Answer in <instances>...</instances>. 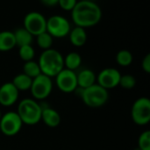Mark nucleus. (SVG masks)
I'll return each mask as SVG.
<instances>
[{
    "mask_svg": "<svg viewBox=\"0 0 150 150\" xmlns=\"http://www.w3.org/2000/svg\"><path fill=\"white\" fill-rule=\"evenodd\" d=\"M71 18L76 26L85 29L99 23L102 18V10L93 1L82 0L77 2L72 10Z\"/></svg>",
    "mask_w": 150,
    "mask_h": 150,
    "instance_id": "1",
    "label": "nucleus"
},
{
    "mask_svg": "<svg viewBox=\"0 0 150 150\" xmlns=\"http://www.w3.org/2000/svg\"><path fill=\"white\" fill-rule=\"evenodd\" d=\"M38 64L41 74L52 78L55 77L64 69L62 54L56 49L50 48L43 50L40 54Z\"/></svg>",
    "mask_w": 150,
    "mask_h": 150,
    "instance_id": "2",
    "label": "nucleus"
},
{
    "mask_svg": "<svg viewBox=\"0 0 150 150\" xmlns=\"http://www.w3.org/2000/svg\"><path fill=\"white\" fill-rule=\"evenodd\" d=\"M42 108L40 105L33 98H24L18 105L17 113L23 124L36 125L41 120Z\"/></svg>",
    "mask_w": 150,
    "mask_h": 150,
    "instance_id": "3",
    "label": "nucleus"
},
{
    "mask_svg": "<svg viewBox=\"0 0 150 150\" xmlns=\"http://www.w3.org/2000/svg\"><path fill=\"white\" fill-rule=\"evenodd\" d=\"M80 97L87 106L99 108L107 102L109 94L107 90L104 89L98 83H95L92 86L83 90Z\"/></svg>",
    "mask_w": 150,
    "mask_h": 150,
    "instance_id": "4",
    "label": "nucleus"
},
{
    "mask_svg": "<svg viewBox=\"0 0 150 150\" xmlns=\"http://www.w3.org/2000/svg\"><path fill=\"white\" fill-rule=\"evenodd\" d=\"M131 116L133 121L140 126H144L150 121V100L149 98H137L132 106Z\"/></svg>",
    "mask_w": 150,
    "mask_h": 150,
    "instance_id": "5",
    "label": "nucleus"
},
{
    "mask_svg": "<svg viewBox=\"0 0 150 150\" xmlns=\"http://www.w3.org/2000/svg\"><path fill=\"white\" fill-rule=\"evenodd\" d=\"M71 30L69 21L63 16L53 15L47 19V32L53 38H64Z\"/></svg>",
    "mask_w": 150,
    "mask_h": 150,
    "instance_id": "6",
    "label": "nucleus"
},
{
    "mask_svg": "<svg viewBox=\"0 0 150 150\" xmlns=\"http://www.w3.org/2000/svg\"><path fill=\"white\" fill-rule=\"evenodd\" d=\"M23 126L17 112H8L2 115L0 120V131L3 134L11 137L19 133Z\"/></svg>",
    "mask_w": 150,
    "mask_h": 150,
    "instance_id": "7",
    "label": "nucleus"
},
{
    "mask_svg": "<svg viewBox=\"0 0 150 150\" xmlns=\"http://www.w3.org/2000/svg\"><path fill=\"white\" fill-rule=\"evenodd\" d=\"M24 28L33 36H38L46 32L47 18L39 11H30L24 18Z\"/></svg>",
    "mask_w": 150,
    "mask_h": 150,
    "instance_id": "8",
    "label": "nucleus"
},
{
    "mask_svg": "<svg viewBox=\"0 0 150 150\" xmlns=\"http://www.w3.org/2000/svg\"><path fill=\"white\" fill-rule=\"evenodd\" d=\"M31 93L35 99L42 100L47 98L52 92L53 82L52 79L43 74L33 79L30 88Z\"/></svg>",
    "mask_w": 150,
    "mask_h": 150,
    "instance_id": "9",
    "label": "nucleus"
},
{
    "mask_svg": "<svg viewBox=\"0 0 150 150\" xmlns=\"http://www.w3.org/2000/svg\"><path fill=\"white\" fill-rule=\"evenodd\" d=\"M55 83L61 91L64 93H71L77 88L76 74L75 71L64 68L55 76Z\"/></svg>",
    "mask_w": 150,
    "mask_h": 150,
    "instance_id": "10",
    "label": "nucleus"
},
{
    "mask_svg": "<svg viewBox=\"0 0 150 150\" xmlns=\"http://www.w3.org/2000/svg\"><path fill=\"white\" fill-rule=\"evenodd\" d=\"M121 77L120 72L114 68H106L99 72L97 76L98 84L105 90L112 89L120 84Z\"/></svg>",
    "mask_w": 150,
    "mask_h": 150,
    "instance_id": "11",
    "label": "nucleus"
},
{
    "mask_svg": "<svg viewBox=\"0 0 150 150\" xmlns=\"http://www.w3.org/2000/svg\"><path fill=\"white\" fill-rule=\"evenodd\" d=\"M19 91L11 82L4 83L0 87V104L5 107L14 105L18 98Z\"/></svg>",
    "mask_w": 150,
    "mask_h": 150,
    "instance_id": "12",
    "label": "nucleus"
},
{
    "mask_svg": "<svg viewBox=\"0 0 150 150\" xmlns=\"http://www.w3.org/2000/svg\"><path fill=\"white\" fill-rule=\"evenodd\" d=\"M77 87L81 89H87L96 83L97 76L91 69H83L76 75Z\"/></svg>",
    "mask_w": 150,
    "mask_h": 150,
    "instance_id": "13",
    "label": "nucleus"
},
{
    "mask_svg": "<svg viewBox=\"0 0 150 150\" xmlns=\"http://www.w3.org/2000/svg\"><path fill=\"white\" fill-rule=\"evenodd\" d=\"M41 120L47 127L54 128V127H56L60 125L61 116L56 110H54L51 107H46V108H42Z\"/></svg>",
    "mask_w": 150,
    "mask_h": 150,
    "instance_id": "14",
    "label": "nucleus"
},
{
    "mask_svg": "<svg viewBox=\"0 0 150 150\" xmlns=\"http://www.w3.org/2000/svg\"><path fill=\"white\" fill-rule=\"evenodd\" d=\"M69 41L75 47H82L87 41V33L84 28L75 26L69 33Z\"/></svg>",
    "mask_w": 150,
    "mask_h": 150,
    "instance_id": "15",
    "label": "nucleus"
},
{
    "mask_svg": "<svg viewBox=\"0 0 150 150\" xmlns=\"http://www.w3.org/2000/svg\"><path fill=\"white\" fill-rule=\"evenodd\" d=\"M16 47V41L13 32H0V52H7Z\"/></svg>",
    "mask_w": 150,
    "mask_h": 150,
    "instance_id": "16",
    "label": "nucleus"
},
{
    "mask_svg": "<svg viewBox=\"0 0 150 150\" xmlns=\"http://www.w3.org/2000/svg\"><path fill=\"white\" fill-rule=\"evenodd\" d=\"M14 33V38L16 41V46L22 47V46H27L32 45V42L33 40V36L24 27L18 28Z\"/></svg>",
    "mask_w": 150,
    "mask_h": 150,
    "instance_id": "17",
    "label": "nucleus"
},
{
    "mask_svg": "<svg viewBox=\"0 0 150 150\" xmlns=\"http://www.w3.org/2000/svg\"><path fill=\"white\" fill-rule=\"evenodd\" d=\"M32 82H33V79L23 73L16 75L11 81L12 84L16 87V89L18 91H24L30 90V88L32 86Z\"/></svg>",
    "mask_w": 150,
    "mask_h": 150,
    "instance_id": "18",
    "label": "nucleus"
},
{
    "mask_svg": "<svg viewBox=\"0 0 150 150\" xmlns=\"http://www.w3.org/2000/svg\"><path fill=\"white\" fill-rule=\"evenodd\" d=\"M63 60H64V68L72 71L78 69L82 63V57L80 54H78L77 52L69 53L65 57H63Z\"/></svg>",
    "mask_w": 150,
    "mask_h": 150,
    "instance_id": "19",
    "label": "nucleus"
},
{
    "mask_svg": "<svg viewBox=\"0 0 150 150\" xmlns=\"http://www.w3.org/2000/svg\"><path fill=\"white\" fill-rule=\"evenodd\" d=\"M23 74L26 75L32 79L40 76L41 74V71L38 62H34L33 60L25 62L23 65Z\"/></svg>",
    "mask_w": 150,
    "mask_h": 150,
    "instance_id": "20",
    "label": "nucleus"
},
{
    "mask_svg": "<svg viewBox=\"0 0 150 150\" xmlns=\"http://www.w3.org/2000/svg\"><path fill=\"white\" fill-rule=\"evenodd\" d=\"M36 42L37 45L42 48L43 50H47V49H50L52 48V45H53V41H54V38L46 31L40 34H39L38 36H36Z\"/></svg>",
    "mask_w": 150,
    "mask_h": 150,
    "instance_id": "21",
    "label": "nucleus"
},
{
    "mask_svg": "<svg viewBox=\"0 0 150 150\" xmlns=\"http://www.w3.org/2000/svg\"><path fill=\"white\" fill-rule=\"evenodd\" d=\"M116 62L122 67H127L133 62V54L127 49L120 50L116 55Z\"/></svg>",
    "mask_w": 150,
    "mask_h": 150,
    "instance_id": "22",
    "label": "nucleus"
},
{
    "mask_svg": "<svg viewBox=\"0 0 150 150\" xmlns=\"http://www.w3.org/2000/svg\"><path fill=\"white\" fill-rule=\"evenodd\" d=\"M18 55L22 61L25 62L33 61L34 56H35V51L32 45H27V46H22L19 47L18 49Z\"/></svg>",
    "mask_w": 150,
    "mask_h": 150,
    "instance_id": "23",
    "label": "nucleus"
},
{
    "mask_svg": "<svg viewBox=\"0 0 150 150\" xmlns=\"http://www.w3.org/2000/svg\"><path fill=\"white\" fill-rule=\"evenodd\" d=\"M136 84V78L130 74H126V75H121L120 80V84L121 87L124 89H133Z\"/></svg>",
    "mask_w": 150,
    "mask_h": 150,
    "instance_id": "24",
    "label": "nucleus"
},
{
    "mask_svg": "<svg viewBox=\"0 0 150 150\" xmlns=\"http://www.w3.org/2000/svg\"><path fill=\"white\" fill-rule=\"evenodd\" d=\"M138 149L140 150H150V131L146 130L141 134L138 140Z\"/></svg>",
    "mask_w": 150,
    "mask_h": 150,
    "instance_id": "25",
    "label": "nucleus"
},
{
    "mask_svg": "<svg viewBox=\"0 0 150 150\" xmlns=\"http://www.w3.org/2000/svg\"><path fill=\"white\" fill-rule=\"evenodd\" d=\"M77 1L76 0H58V5L64 11H70L75 8Z\"/></svg>",
    "mask_w": 150,
    "mask_h": 150,
    "instance_id": "26",
    "label": "nucleus"
},
{
    "mask_svg": "<svg viewBox=\"0 0 150 150\" xmlns=\"http://www.w3.org/2000/svg\"><path fill=\"white\" fill-rule=\"evenodd\" d=\"M142 68L146 73H150V54H146V56L142 59Z\"/></svg>",
    "mask_w": 150,
    "mask_h": 150,
    "instance_id": "27",
    "label": "nucleus"
},
{
    "mask_svg": "<svg viewBox=\"0 0 150 150\" xmlns=\"http://www.w3.org/2000/svg\"><path fill=\"white\" fill-rule=\"evenodd\" d=\"M41 3L47 7H54L58 4V0H42Z\"/></svg>",
    "mask_w": 150,
    "mask_h": 150,
    "instance_id": "28",
    "label": "nucleus"
},
{
    "mask_svg": "<svg viewBox=\"0 0 150 150\" xmlns=\"http://www.w3.org/2000/svg\"><path fill=\"white\" fill-rule=\"evenodd\" d=\"M2 115H3V114H2V112H1V111H0V120H1V117H2Z\"/></svg>",
    "mask_w": 150,
    "mask_h": 150,
    "instance_id": "29",
    "label": "nucleus"
}]
</instances>
